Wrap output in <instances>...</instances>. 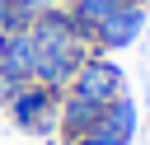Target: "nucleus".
I'll list each match as a JSON object with an SVG mask.
<instances>
[{
	"instance_id": "nucleus-1",
	"label": "nucleus",
	"mask_w": 150,
	"mask_h": 145,
	"mask_svg": "<svg viewBox=\"0 0 150 145\" xmlns=\"http://www.w3.org/2000/svg\"><path fill=\"white\" fill-rule=\"evenodd\" d=\"M56 103H61L56 89H47V84H38V80H23V84L9 94L5 112H9V122H14L19 131H28V136H52V131H56Z\"/></svg>"
},
{
	"instance_id": "nucleus-2",
	"label": "nucleus",
	"mask_w": 150,
	"mask_h": 145,
	"mask_svg": "<svg viewBox=\"0 0 150 145\" xmlns=\"http://www.w3.org/2000/svg\"><path fill=\"white\" fill-rule=\"evenodd\" d=\"M70 94H80V98H89V103L108 108L112 98H122V94H127V75H122V65H117L112 56L89 51V61H84V65L75 70V80H70Z\"/></svg>"
},
{
	"instance_id": "nucleus-3",
	"label": "nucleus",
	"mask_w": 150,
	"mask_h": 145,
	"mask_svg": "<svg viewBox=\"0 0 150 145\" xmlns=\"http://www.w3.org/2000/svg\"><path fill=\"white\" fill-rule=\"evenodd\" d=\"M141 28H145V5H117L108 19H98L94 23V51H122V47H131L136 37H141Z\"/></svg>"
},
{
	"instance_id": "nucleus-4",
	"label": "nucleus",
	"mask_w": 150,
	"mask_h": 145,
	"mask_svg": "<svg viewBox=\"0 0 150 145\" xmlns=\"http://www.w3.org/2000/svg\"><path fill=\"white\" fill-rule=\"evenodd\" d=\"M33 65H38L33 33L28 28H0V75L23 84V80H33Z\"/></svg>"
},
{
	"instance_id": "nucleus-5",
	"label": "nucleus",
	"mask_w": 150,
	"mask_h": 145,
	"mask_svg": "<svg viewBox=\"0 0 150 145\" xmlns=\"http://www.w3.org/2000/svg\"><path fill=\"white\" fill-rule=\"evenodd\" d=\"M98 117H103V108L98 103H89V98H80V94H61V103H56V131H61V140L66 145H75L80 136H89L94 126H98Z\"/></svg>"
},
{
	"instance_id": "nucleus-6",
	"label": "nucleus",
	"mask_w": 150,
	"mask_h": 145,
	"mask_svg": "<svg viewBox=\"0 0 150 145\" xmlns=\"http://www.w3.org/2000/svg\"><path fill=\"white\" fill-rule=\"evenodd\" d=\"M136 122H141V112H136V103L122 94V98H112V103L103 108V117H98V131H108L112 140L131 145V136H136Z\"/></svg>"
},
{
	"instance_id": "nucleus-7",
	"label": "nucleus",
	"mask_w": 150,
	"mask_h": 145,
	"mask_svg": "<svg viewBox=\"0 0 150 145\" xmlns=\"http://www.w3.org/2000/svg\"><path fill=\"white\" fill-rule=\"evenodd\" d=\"M66 5H70V14H75L80 23H89V33H94V23H98V19H108L122 0H66Z\"/></svg>"
},
{
	"instance_id": "nucleus-8",
	"label": "nucleus",
	"mask_w": 150,
	"mask_h": 145,
	"mask_svg": "<svg viewBox=\"0 0 150 145\" xmlns=\"http://www.w3.org/2000/svg\"><path fill=\"white\" fill-rule=\"evenodd\" d=\"M75 145H122V140H112L108 131H98V126H94V131H89V136H80Z\"/></svg>"
},
{
	"instance_id": "nucleus-9",
	"label": "nucleus",
	"mask_w": 150,
	"mask_h": 145,
	"mask_svg": "<svg viewBox=\"0 0 150 145\" xmlns=\"http://www.w3.org/2000/svg\"><path fill=\"white\" fill-rule=\"evenodd\" d=\"M14 89H19V84H14L9 75H0V103H9V94H14Z\"/></svg>"
},
{
	"instance_id": "nucleus-10",
	"label": "nucleus",
	"mask_w": 150,
	"mask_h": 145,
	"mask_svg": "<svg viewBox=\"0 0 150 145\" xmlns=\"http://www.w3.org/2000/svg\"><path fill=\"white\" fill-rule=\"evenodd\" d=\"M9 5L14 0H0V28H9Z\"/></svg>"
},
{
	"instance_id": "nucleus-11",
	"label": "nucleus",
	"mask_w": 150,
	"mask_h": 145,
	"mask_svg": "<svg viewBox=\"0 0 150 145\" xmlns=\"http://www.w3.org/2000/svg\"><path fill=\"white\" fill-rule=\"evenodd\" d=\"M122 5H145V9H150V0H122Z\"/></svg>"
}]
</instances>
